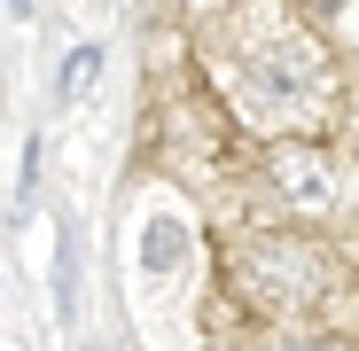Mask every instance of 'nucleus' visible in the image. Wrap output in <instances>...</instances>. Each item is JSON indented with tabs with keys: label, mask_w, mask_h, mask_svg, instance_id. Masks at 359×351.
Listing matches in <instances>:
<instances>
[{
	"label": "nucleus",
	"mask_w": 359,
	"mask_h": 351,
	"mask_svg": "<svg viewBox=\"0 0 359 351\" xmlns=\"http://www.w3.org/2000/svg\"><path fill=\"white\" fill-rule=\"evenodd\" d=\"M281 188H289L297 203H313V211H320V203H328V172H320V156L289 149V156H281Z\"/></svg>",
	"instance_id": "2"
},
{
	"label": "nucleus",
	"mask_w": 359,
	"mask_h": 351,
	"mask_svg": "<svg viewBox=\"0 0 359 351\" xmlns=\"http://www.w3.org/2000/svg\"><path fill=\"white\" fill-rule=\"evenodd\" d=\"M94 71H102V55H94V47H79L71 63H63V102H71V94H86V86H94Z\"/></svg>",
	"instance_id": "4"
},
{
	"label": "nucleus",
	"mask_w": 359,
	"mask_h": 351,
	"mask_svg": "<svg viewBox=\"0 0 359 351\" xmlns=\"http://www.w3.org/2000/svg\"><path fill=\"white\" fill-rule=\"evenodd\" d=\"M180 258H188V226H180V219H149V242H141V266H149V273H172Z\"/></svg>",
	"instance_id": "3"
},
{
	"label": "nucleus",
	"mask_w": 359,
	"mask_h": 351,
	"mask_svg": "<svg viewBox=\"0 0 359 351\" xmlns=\"http://www.w3.org/2000/svg\"><path fill=\"white\" fill-rule=\"evenodd\" d=\"M305 86H313V55L297 47V39L250 63V94H258L266 109H297V102H305Z\"/></svg>",
	"instance_id": "1"
}]
</instances>
